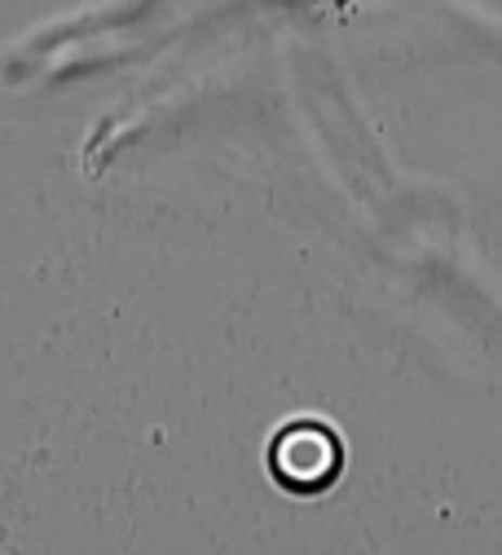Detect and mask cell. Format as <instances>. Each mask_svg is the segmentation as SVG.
Here are the masks:
<instances>
[{
  "label": "cell",
  "instance_id": "1",
  "mask_svg": "<svg viewBox=\"0 0 502 555\" xmlns=\"http://www.w3.org/2000/svg\"><path fill=\"white\" fill-rule=\"evenodd\" d=\"M273 472L282 485H292L300 494H313L335 480L339 472V441L335 433L318 424H296L273 441Z\"/></svg>",
  "mask_w": 502,
  "mask_h": 555
}]
</instances>
